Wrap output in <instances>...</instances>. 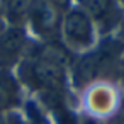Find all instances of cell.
I'll return each instance as SVG.
<instances>
[{"mask_svg": "<svg viewBox=\"0 0 124 124\" xmlns=\"http://www.w3.org/2000/svg\"><path fill=\"white\" fill-rule=\"evenodd\" d=\"M21 80L31 88L43 92H66V71L46 61L27 58L19 66Z\"/></svg>", "mask_w": 124, "mask_h": 124, "instance_id": "1", "label": "cell"}, {"mask_svg": "<svg viewBox=\"0 0 124 124\" xmlns=\"http://www.w3.org/2000/svg\"><path fill=\"white\" fill-rule=\"evenodd\" d=\"M121 53L119 41H105L97 49L85 53L73 66V85L85 87L90 85Z\"/></svg>", "mask_w": 124, "mask_h": 124, "instance_id": "2", "label": "cell"}, {"mask_svg": "<svg viewBox=\"0 0 124 124\" xmlns=\"http://www.w3.org/2000/svg\"><path fill=\"white\" fill-rule=\"evenodd\" d=\"M61 34L70 51H87L93 46L95 27L92 19L80 9H70L61 19Z\"/></svg>", "mask_w": 124, "mask_h": 124, "instance_id": "3", "label": "cell"}, {"mask_svg": "<svg viewBox=\"0 0 124 124\" xmlns=\"http://www.w3.org/2000/svg\"><path fill=\"white\" fill-rule=\"evenodd\" d=\"M27 21L31 22L32 31L41 38H44L46 41H54L56 34H60L61 29L60 12L53 5H49L46 0H34Z\"/></svg>", "mask_w": 124, "mask_h": 124, "instance_id": "4", "label": "cell"}, {"mask_svg": "<svg viewBox=\"0 0 124 124\" xmlns=\"http://www.w3.org/2000/svg\"><path fill=\"white\" fill-rule=\"evenodd\" d=\"M80 9L104 34L112 31L121 21V7L116 0H85L80 4Z\"/></svg>", "mask_w": 124, "mask_h": 124, "instance_id": "5", "label": "cell"}, {"mask_svg": "<svg viewBox=\"0 0 124 124\" xmlns=\"http://www.w3.org/2000/svg\"><path fill=\"white\" fill-rule=\"evenodd\" d=\"M29 58H36L65 70L71 63V51L63 43L54 39V41H44L43 44H38Z\"/></svg>", "mask_w": 124, "mask_h": 124, "instance_id": "6", "label": "cell"}, {"mask_svg": "<svg viewBox=\"0 0 124 124\" xmlns=\"http://www.w3.org/2000/svg\"><path fill=\"white\" fill-rule=\"evenodd\" d=\"M26 32L22 27H10L0 34V63H14L26 48Z\"/></svg>", "mask_w": 124, "mask_h": 124, "instance_id": "7", "label": "cell"}, {"mask_svg": "<svg viewBox=\"0 0 124 124\" xmlns=\"http://www.w3.org/2000/svg\"><path fill=\"white\" fill-rule=\"evenodd\" d=\"M41 99L44 107L53 112L58 124H77V117L66 102V92H43Z\"/></svg>", "mask_w": 124, "mask_h": 124, "instance_id": "8", "label": "cell"}, {"mask_svg": "<svg viewBox=\"0 0 124 124\" xmlns=\"http://www.w3.org/2000/svg\"><path fill=\"white\" fill-rule=\"evenodd\" d=\"M19 82L7 70H0V114L10 112L19 105Z\"/></svg>", "mask_w": 124, "mask_h": 124, "instance_id": "9", "label": "cell"}, {"mask_svg": "<svg viewBox=\"0 0 124 124\" xmlns=\"http://www.w3.org/2000/svg\"><path fill=\"white\" fill-rule=\"evenodd\" d=\"M34 0H2V14L12 27H22L27 22Z\"/></svg>", "mask_w": 124, "mask_h": 124, "instance_id": "10", "label": "cell"}, {"mask_svg": "<svg viewBox=\"0 0 124 124\" xmlns=\"http://www.w3.org/2000/svg\"><path fill=\"white\" fill-rule=\"evenodd\" d=\"M88 105L97 114H105L114 107V92L104 85H97L88 93Z\"/></svg>", "mask_w": 124, "mask_h": 124, "instance_id": "11", "label": "cell"}, {"mask_svg": "<svg viewBox=\"0 0 124 124\" xmlns=\"http://www.w3.org/2000/svg\"><path fill=\"white\" fill-rule=\"evenodd\" d=\"M26 117H27L26 124H51L46 114L43 112V109L34 100H29L26 104Z\"/></svg>", "mask_w": 124, "mask_h": 124, "instance_id": "12", "label": "cell"}, {"mask_svg": "<svg viewBox=\"0 0 124 124\" xmlns=\"http://www.w3.org/2000/svg\"><path fill=\"white\" fill-rule=\"evenodd\" d=\"M49 5H53L60 14H66L70 9H71V0H46Z\"/></svg>", "mask_w": 124, "mask_h": 124, "instance_id": "13", "label": "cell"}, {"mask_svg": "<svg viewBox=\"0 0 124 124\" xmlns=\"http://www.w3.org/2000/svg\"><path fill=\"white\" fill-rule=\"evenodd\" d=\"M4 117H5V124H26V122H24V119H22L17 112H14V110L7 112Z\"/></svg>", "mask_w": 124, "mask_h": 124, "instance_id": "14", "label": "cell"}, {"mask_svg": "<svg viewBox=\"0 0 124 124\" xmlns=\"http://www.w3.org/2000/svg\"><path fill=\"white\" fill-rule=\"evenodd\" d=\"M107 124H124V116H116L110 122H107Z\"/></svg>", "mask_w": 124, "mask_h": 124, "instance_id": "15", "label": "cell"}, {"mask_svg": "<svg viewBox=\"0 0 124 124\" xmlns=\"http://www.w3.org/2000/svg\"><path fill=\"white\" fill-rule=\"evenodd\" d=\"M83 124H102V122H99L97 119H92V117H87V119L83 121Z\"/></svg>", "mask_w": 124, "mask_h": 124, "instance_id": "16", "label": "cell"}, {"mask_svg": "<svg viewBox=\"0 0 124 124\" xmlns=\"http://www.w3.org/2000/svg\"><path fill=\"white\" fill-rule=\"evenodd\" d=\"M116 2H117V5L121 7V10H124V0H116Z\"/></svg>", "mask_w": 124, "mask_h": 124, "instance_id": "17", "label": "cell"}, {"mask_svg": "<svg viewBox=\"0 0 124 124\" xmlns=\"http://www.w3.org/2000/svg\"><path fill=\"white\" fill-rule=\"evenodd\" d=\"M0 124H5V117H4L2 114H0Z\"/></svg>", "mask_w": 124, "mask_h": 124, "instance_id": "18", "label": "cell"}, {"mask_svg": "<svg viewBox=\"0 0 124 124\" xmlns=\"http://www.w3.org/2000/svg\"><path fill=\"white\" fill-rule=\"evenodd\" d=\"M4 32V29H2V21H0V34H2Z\"/></svg>", "mask_w": 124, "mask_h": 124, "instance_id": "19", "label": "cell"}, {"mask_svg": "<svg viewBox=\"0 0 124 124\" xmlns=\"http://www.w3.org/2000/svg\"><path fill=\"white\" fill-rule=\"evenodd\" d=\"M122 78H124V61H122Z\"/></svg>", "mask_w": 124, "mask_h": 124, "instance_id": "20", "label": "cell"}, {"mask_svg": "<svg viewBox=\"0 0 124 124\" xmlns=\"http://www.w3.org/2000/svg\"><path fill=\"white\" fill-rule=\"evenodd\" d=\"M77 2H78V4H83V2H85V0H77Z\"/></svg>", "mask_w": 124, "mask_h": 124, "instance_id": "21", "label": "cell"}, {"mask_svg": "<svg viewBox=\"0 0 124 124\" xmlns=\"http://www.w3.org/2000/svg\"><path fill=\"white\" fill-rule=\"evenodd\" d=\"M122 38H124V27H122Z\"/></svg>", "mask_w": 124, "mask_h": 124, "instance_id": "22", "label": "cell"}]
</instances>
